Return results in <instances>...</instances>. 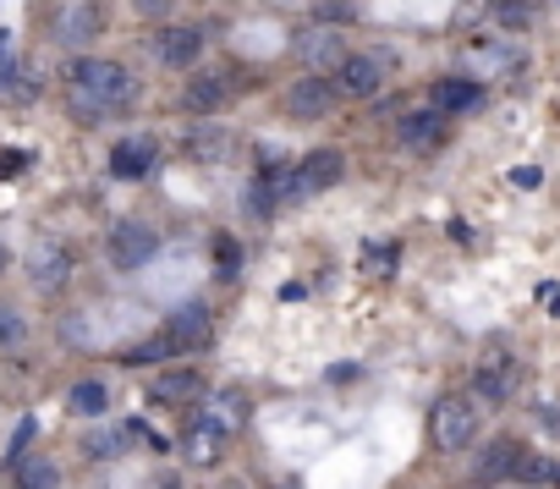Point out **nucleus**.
I'll return each instance as SVG.
<instances>
[{"mask_svg": "<svg viewBox=\"0 0 560 489\" xmlns=\"http://www.w3.org/2000/svg\"><path fill=\"white\" fill-rule=\"evenodd\" d=\"M138 100V78L121 67V61H105V56H78L67 67V105L83 127H100L105 116H121L127 105Z\"/></svg>", "mask_w": 560, "mask_h": 489, "instance_id": "nucleus-1", "label": "nucleus"}, {"mask_svg": "<svg viewBox=\"0 0 560 489\" xmlns=\"http://www.w3.org/2000/svg\"><path fill=\"white\" fill-rule=\"evenodd\" d=\"M396 72V56L390 50H347V61L330 72V83L341 89V100H374Z\"/></svg>", "mask_w": 560, "mask_h": 489, "instance_id": "nucleus-2", "label": "nucleus"}, {"mask_svg": "<svg viewBox=\"0 0 560 489\" xmlns=\"http://www.w3.org/2000/svg\"><path fill=\"white\" fill-rule=\"evenodd\" d=\"M429 440H434V451H445V456L467 451V445L478 440V407H472L467 396H440L434 412H429Z\"/></svg>", "mask_w": 560, "mask_h": 489, "instance_id": "nucleus-3", "label": "nucleus"}, {"mask_svg": "<svg viewBox=\"0 0 560 489\" xmlns=\"http://www.w3.org/2000/svg\"><path fill=\"white\" fill-rule=\"evenodd\" d=\"M516 385H522V363H516V352L511 347H483V358H478V369H472V391H478V401L483 407H505L511 396H516Z\"/></svg>", "mask_w": 560, "mask_h": 489, "instance_id": "nucleus-4", "label": "nucleus"}, {"mask_svg": "<svg viewBox=\"0 0 560 489\" xmlns=\"http://www.w3.org/2000/svg\"><path fill=\"white\" fill-rule=\"evenodd\" d=\"M336 105H341V89L330 83V72H308L280 94V110H287L292 121H325Z\"/></svg>", "mask_w": 560, "mask_h": 489, "instance_id": "nucleus-5", "label": "nucleus"}, {"mask_svg": "<svg viewBox=\"0 0 560 489\" xmlns=\"http://www.w3.org/2000/svg\"><path fill=\"white\" fill-rule=\"evenodd\" d=\"M225 445H231V423L220 418V412H192L187 418V429H182V456L192 462V467H214L220 456H225Z\"/></svg>", "mask_w": 560, "mask_h": 489, "instance_id": "nucleus-6", "label": "nucleus"}, {"mask_svg": "<svg viewBox=\"0 0 560 489\" xmlns=\"http://www.w3.org/2000/svg\"><path fill=\"white\" fill-rule=\"evenodd\" d=\"M105 28H110L105 0H72V7H61V18H56V39L67 50H89L94 39H105Z\"/></svg>", "mask_w": 560, "mask_h": 489, "instance_id": "nucleus-7", "label": "nucleus"}, {"mask_svg": "<svg viewBox=\"0 0 560 489\" xmlns=\"http://www.w3.org/2000/svg\"><path fill=\"white\" fill-rule=\"evenodd\" d=\"M160 254V231L149 220H116L110 225V265L116 270H143Z\"/></svg>", "mask_w": 560, "mask_h": 489, "instance_id": "nucleus-8", "label": "nucleus"}, {"mask_svg": "<svg viewBox=\"0 0 560 489\" xmlns=\"http://www.w3.org/2000/svg\"><path fill=\"white\" fill-rule=\"evenodd\" d=\"M160 336L171 341V352H203V347L214 341V314H209V303H182V308L165 319Z\"/></svg>", "mask_w": 560, "mask_h": 489, "instance_id": "nucleus-9", "label": "nucleus"}, {"mask_svg": "<svg viewBox=\"0 0 560 489\" xmlns=\"http://www.w3.org/2000/svg\"><path fill=\"white\" fill-rule=\"evenodd\" d=\"M198 56H203V28H192V23H165V28L154 34V61H160V67L192 72Z\"/></svg>", "mask_w": 560, "mask_h": 489, "instance_id": "nucleus-10", "label": "nucleus"}, {"mask_svg": "<svg viewBox=\"0 0 560 489\" xmlns=\"http://www.w3.org/2000/svg\"><path fill=\"white\" fill-rule=\"evenodd\" d=\"M341 176H347V154H341V149H314V154L298 160V198L330 193Z\"/></svg>", "mask_w": 560, "mask_h": 489, "instance_id": "nucleus-11", "label": "nucleus"}, {"mask_svg": "<svg viewBox=\"0 0 560 489\" xmlns=\"http://www.w3.org/2000/svg\"><path fill=\"white\" fill-rule=\"evenodd\" d=\"M28 281H34L45 298L67 292V281H72V254L61 248V242H39V248L28 254Z\"/></svg>", "mask_w": 560, "mask_h": 489, "instance_id": "nucleus-12", "label": "nucleus"}, {"mask_svg": "<svg viewBox=\"0 0 560 489\" xmlns=\"http://www.w3.org/2000/svg\"><path fill=\"white\" fill-rule=\"evenodd\" d=\"M231 94H236L231 72H198V78H187L182 105H187V116H220L231 105Z\"/></svg>", "mask_w": 560, "mask_h": 489, "instance_id": "nucleus-13", "label": "nucleus"}, {"mask_svg": "<svg viewBox=\"0 0 560 489\" xmlns=\"http://www.w3.org/2000/svg\"><path fill=\"white\" fill-rule=\"evenodd\" d=\"M154 160H160V143H154V138H121V143L110 149V176L143 182V176L154 171Z\"/></svg>", "mask_w": 560, "mask_h": 489, "instance_id": "nucleus-14", "label": "nucleus"}, {"mask_svg": "<svg viewBox=\"0 0 560 489\" xmlns=\"http://www.w3.org/2000/svg\"><path fill=\"white\" fill-rule=\"evenodd\" d=\"M149 434H143V423L132 418V423H116V429H89L83 434V456H94V462H110V456H127L132 445H143Z\"/></svg>", "mask_w": 560, "mask_h": 489, "instance_id": "nucleus-15", "label": "nucleus"}, {"mask_svg": "<svg viewBox=\"0 0 560 489\" xmlns=\"http://www.w3.org/2000/svg\"><path fill=\"white\" fill-rule=\"evenodd\" d=\"M298 56H303L308 72H336V67L347 61V39H341L336 28H314V34L298 39Z\"/></svg>", "mask_w": 560, "mask_h": 489, "instance_id": "nucleus-16", "label": "nucleus"}, {"mask_svg": "<svg viewBox=\"0 0 560 489\" xmlns=\"http://www.w3.org/2000/svg\"><path fill=\"white\" fill-rule=\"evenodd\" d=\"M478 100H483V83H478V78H445V83H434V94H429V105L445 110V116L478 110Z\"/></svg>", "mask_w": 560, "mask_h": 489, "instance_id": "nucleus-17", "label": "nucleus"}, {"mask_svg": "<svg viewBox=\"0 0 560 489\" xmlns=\"http://www.w3.org/2000/svg\"><path fill=\"white\" fill-rule=\"evenodd\" d=\"M445 121H451V116L429 105V110H412V116H401V127H396V138H401L407 149H434V143L445 138Z\"/></svg>", "mask_w": 560, "mask_h": 489, "instance_id": "nucleus-18", "label": "nucleus"}, {"mask_svg": "<svg viewBox=\"0 0 560 489\" xmlns=\"http://www.w3.org/2000/svg\"><path fill=\"white\" fill-rule=\"evenodd\" d=\"M198 391H203V380H198L192 369H165V374H154L149 401H160V407H182V401H198Z\"/></svg>", "mask_w": 560, "mask_h": 489, "instance_id": "nucleus-19", "label": "nucleus"}, {"mask_svg": "<svg viewBox=\"0 0 560 489\" xmlns=\"http://www.w3.org/2000/svg\"><path fill=\"white\" fill-rule=\"evenodd\" d=\"M231 149H236V138L225 127H214V121H203L187 138V160H198V165H220V160H231Z\"/></svg>", "mask_w": 560, "mask_h": 489, "instance_id": "nucleus-20", "label": "nucleus"}, {"mask_svg": "<svg viewBox=\"0 0 560 489\" xmlns=\"http://www.w3.org/2000/svg\"><path fill=\"white\" fill-rule=\"evenodd\" d=\"M522 462H527V451H522L516 440H494V445H483V451H478V473H483V478L522 473Z\"/></svg>", "mask_w": 560, "mask_h": 489, "instance_id": "nucleus-21", "label": "nucleus"}, {"mask_svg": "<svg viewBox=\"0 0 560 489\" xmlns=\"http://www.w3.org/2000/svg\"><path fill=\"white\" fill-rule=\"evenodd\" d=\"M67 407H72L78 418H100V412L110 407V385L89 374V380H78V385H72V396H67Z\"/></svg>", "mask_w": 560, "mask_h": 489, "instance_id": "nucleus-22", "label": "nucleus"}, {"mask_svg": "<svg viewBox=\"0 0 560 489\" xmlns=\"http://www.w3.org/2000/svg\"><path fill=\"white\" fill-rule=\"evenodd\" d=\"M18 489H61V473H56V462L50 456H28V462H18Z\"/></svg>", "mask_w": 560, "mask_h": 489, "instance_id": "nucleus-23", "label": "nucleus"}, {"mask_svg": "<svg viewBox=\"0 0 560 489\" xmlns=\"http://www.w3.org/2000/svg\"><path fill=\"white\" fill-rule=\"evenodd\" d=\"M23 341H28V319L12 303H0V352H18Z\"/></svg>", "mask_w": 560, "mask_h": 489, "instance_id": "nucleus-24", "label": "nucleus"}, {"mask_svg": "<svg viewBox=\"0 0 560 489\" xmlns=\"http://www.w3.org/2000/svg\"><path fill=\"white\" fill-rule=\"evenodd\" d=\"M363 270H369V276H396V248H385V242L363 248Z\"/></svg>", "mask_w": 560, "mask_h": 489, "instance_id": "nucleus-25", "label": "nucleus"}, {"mask_svg": "<svg viewBox=\"0 0 560 489\" xmlns=\"http://www.w3.org/2000/svg\"><path fill=\"white\" fill-rule=\"evenodd\" d=\"M214 265H220V276H236L242 254H236V242H231V236H214Z\"/></svg>", "mask_w": 560, "mask_h": 489, "instance_id": "nucleus-26", "label": "nucleus"}, {"mask_svg": "<svg viewBox=\"0 0 560 489\" xmlns=\"http://www.w3.org/2000/svg\"><path fill=\"white\" fill-rule=\"evenodd\" d=\"M527 18H533L527 0H500V23H505V28H527Z\"/></svg>", "mask_w": 560, "mask_h": 489, "instance_id": "nucleus-27", "label": "nucleus"}, {"mask_svg": "<svg viewBox=\"0 0 560 489\" xmlns=\"http://www.w3.org/2000/svg\"><path fill=\"white\" fill-rule=\"evenodd\" d=\"M34 429H39L34 418H23V423H18V434H12V451H7V462H12V467L23 462V451H28V440H34Z\"/></svg>", "mask_w": 560, "mask_h": 489, "instance_id": "nucleus-28", "label": "nucleus"}, {"mask_svg": "<svg viewBox=\"0 0 560 489\" xmlns=\"http://www.w3.org/2000/svg\"><path fill=\"white\" fill-rule=\"evenodd\" d=\"M143 18H171V0H138Z\"/></svg>", "mask_w": 560, "mask_h": 489, "instance_id": "nucleus-29", "label": "nucleus"}, {"mask_svg": "<svg viewBox=\"0 0 560 489\" xmlns=\"http://www.w3.org/2000/svg\"><path fill=\"white\" fill-rule=\"evenodd\" d=\"M23 165H28V160H23V154H0V176H18V171H23Z\"/></svg>", "mask_w": 560, "mask_h": 489, "instance_id": "nucleus-30", "label": "nucleus"}, {"mask_svg": "<svg viewBox=\"0 0 560 489\" xmlns=\"http://www.w3.org/2000/svg\"><path fill=\"white\" fill-rule=\"evenodd\" d=\"M483 489H533V484H527V478H489Z\"/></svg>", "mask_w": 560, "mask_h": 489, "instance_id": "nucleus-31", "label": "nucleus"}, {"mask_svg": "<svg viewBox=\"0 0 560 489\" xmlns=\"http://www.w3.org/2000/svg\"><path fill=\"white\" fill-rule=\"evenodd\" d=\"M544 303H549V314L560 319V287H544Z\"/></svg>", "mask_w": 560, "mask_h": 489, "instance_id": "nucleus-32", "label": "nucleus"}, {"mask_svg": "<svg viewBox=\"0 0 560 489\" xmlns=\"http://www.w3.org/2000/svg\"><path fill=\"white\" fill-rule=\"evenodd\" d=\"M264 489H298L292 478H275V484H264Z\"/></svg>", "mask_w": 560, "mask_h": 489, "instance_id": "nucleus-33", "label": "nucleus"}, {"mask_svg": "<svg viewBox=\"0 0 560 489\" xmlns=\"http://www.w3.org/2000/svg\"><path fill=\"white\" fill-rule=\"evenodd\" d=\"M220 489H247V484H220Z\"/></svg>", "mask_w": 560, "mask_h": 489, "instance_id": "nucleus-34", "label": "nucleus"}, {"mask_svg": "<svg viewBox=\"0 0 560 489\" xmlns=\"http://www.w3.org/2000/svg\"><path fill=\"white\" fill-rule=\"evenodd\" d=\"M0 270H7V254H0Z\"/></svg>", "mask_w": 560, "mask_h": 489, "instance_id": "nucleus-35", "label": "nucleus"}]
</instances>
